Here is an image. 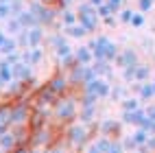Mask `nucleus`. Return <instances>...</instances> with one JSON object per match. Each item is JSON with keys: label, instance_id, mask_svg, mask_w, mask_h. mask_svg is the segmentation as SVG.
Wrapping results in <instances>:
<instances>
[{"label": "nucleus", "instance_id": "obj_12", "mask_svg": "<svg viewBox=\"0 0 155 153\" xmlns=\"http://www.w3.org/2000/svg\"><path fill=\"white\" fill-rule=\"evenodd\" d=\"M105 2L114 9V11H118V9H120V5H122V0H105Z\"/></svg>", "mask_w": 155, "mask_h": 153}, {"label": "nucleus", "instance_id": "obj_4", "mask_svg": "<svg viewBox=\"0 0 155 153\" xmlns=\"http://www.w3.org/2000/svg\"><path fill=\"white\" fill-rule=\"evenodd\" d=\"M26 44H31V46H37L39 42H42V31H39L37 26H33V28H28L26 31Z\"/></svg>", "mask_w": 155, "mask_h": 153}, {"label": "nucleus", "instance_id": "obj_5", "mask_svg": "<svg viewBox=\"0 0 155 153\" xmlns=\"http://www.w3.org/2000/svg\"><path fill=\"white\" fill-rule=\"evenodd\" d=\"M66 33L72 35V37H83L87 33V28L83 24H70V26H66Z\"/></svg>", "mask_w": 155, "mask_h": 153}, {"label": "nucleus", "instance_id": "obj_8", "mask_svg": "<svg viewBox=\"0 0 155 153\" xmlns=\"http://www.w3.org/2000/svg\"><path fill=\"white\" fill-rule=\"evenodd\" d=\"M26 59L31 61V64H37V61L42 59V50H39V48H33V50H28V55H26Z\"/></svg>", "mask_w": 155, "mask_h": 153}, {"label": "nucleus", "instance_id": "obj_13", "mask_svg": "<svg viewBox=\"0 0 155 153\" xmlns=\"http://www.w3.org/2000/svg\"><path fill=\"white\" fill-rule=\"evenodd\" d=\"M87 2H90L92 7H101L103 2H105V0H87Z\"/></svg>", "mask_w": 155, "mask_h": 153}, {"label": "nucleus", "instance_id": "obj_1", "mask_svg": "<svg viewBox=\"0 0 155 153\" xmlns=\"http://www.w3.org/2000/svg\"><path fill=\"white\" fill-rule=\"evenodd\" d=\"M77 15H79V24H83V26L87 28V33L98 26V13L94 11V7H92L90 2H83V5H81V7L77 9Z\"/></svg>", "mask_w": 155, "mask_h": 153}, {"label": "nucleus", "instance_id": "obj_6", "mask_svg": "<svg viewBox=\"0 0 155 153\" xmlns=\"http://www.w3.org/2000/svg\"><path fill=\"white\" fill-rule=\"evenodd\" d=\"M61 20H64V24H66V26H70V24H77L79 15H77L74 11H68V9H61Z\"/></svg>", "mask_w": 155, "mask_h": 153}, {"label": "nucleus", "instance_id": "obj_11", "mask_svg": "<svg viewBox=\"0 0 155 153\" xmlns=\"http://www.w3.org/2000/svg\"><path fill=\"white\" fill-rule=\"evenodd\" d=\"M142 22H144V15H142V11H140V13H133V18H131V24H133V26H140Z\"/></svg>", "mask_w": 155, "mask_h": 153}, {"label": "nucleus", "instance_id": "obj_7", "mask_svg": "<svg viewBox=\"0 0 155 153\" xmlns=\"http://www.w3.org/2000/svg\"><path fill=\"white\" fill-rule=\"evenodd\" d=\"M90 59H92V50L90 48H79L77 50V61L79 64H87Z\"/></svg>", "mask_w": 155, "mask_h": 153}, {"label": "nucleus", "instance_id": "obj_9", "mask_svg": "<svg viewBox=\"0 0 155 153\" xmlns=\"http://www.w3.org/2000/svg\"><path fill=\"white\" fill-rule=\"evenodd\" d=\"M138 7H140L142 13H147V11L153 9V0H138Z\"/></svg>", "mask_w": 155, "mask_h": 153}, {"label": "nucleus", "instance_id": "obj_3", "mask_svg": "<svg viewBox=\"0 0 155 153\" xmlns=\"http://www.w3.org/2000/svg\"><path fill=\"white\" fill-rule=\"evenodd\" d=\"M118 59V66H122V68H133L136 66V61H138V57H136V53L133 50H125L120 57H116Z\"/></svg>", "mask_w": 155, "mask_h": 153}, {"label": "nucleus", "instance_id": "obj_2", "mask_svg": "<svg viewBox=\"0 0 155 153\" xmlns=\"http://www.w3.org/2000/svg\"><path fill=\"white\" fill-rule=\"evenodd\" d=\"M90 48L94 50V57H98V59H103V61H105V59H114V57H116V53H118L116 46H114L107 37H96L94 42H92Z\"/></svg>", "mask_w": 155, "mask_h": 153}, {"label": "nucleus", "instance_id": "obj_10", "mask_svg": "<svg viewBox=\"0 0 155 153\" xmlns=\"http://www.w3.org/2000/svg\"><path fill=\"white\" fill-rule=\"evenodd\" d=\"M131 18H133L131 9H122V11H120V20H122V22H131Z\"/></svg>", "mask_w": 155, "mask_h": 153}]
</instances>
